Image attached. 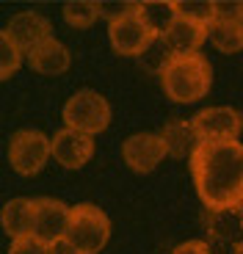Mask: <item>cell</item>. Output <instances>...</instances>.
Wrapping results in <instances>:
<instances>
[{
  "label": "cell",
  "mask_w": 243,
  "mask_h": 254,
  "mask_svg": "<svg viewBox=\"0 0 243 254\" xmlns=\"http://www.w3.org/2000/svg\"><path fill=\"white\" fill-rule=\"evenodd\" d=\"M191 174L207 210L241 207L243 202V144L199 141L191 155Z\"/></svg>",
  "instance_id": "cell-1"
},
{
  "label": "cell",
  "mask_w": 243,
  "mask_h": 254,
  "mask_svg": "<svg viewBox=\"0 0 243 254\" xmlns=\"http://www.w3.org/2000/svg\"><path fill=\"white\" fill-rule=\"evenodd\" d=\"M160 86L174 102H199L213 86V66L202 53L169 56L160 64Z\"/></svg>",
  "instance_id": "cell-2"
},
{
  "label": "cell",
  "mask_w": 243,
  "mask_h": 254,
  "mask_svg": "<svg viewBox=\"0 0 243 254\" xmlns=\"http://www.w3.org/2000/svg\"><path fill=\"white\" fill-rule=\"evenodd\" d=\"M111 238V218L105 210L97 204L83 202L69 210V227H66L64 241L75 249L77 254H97Z\"/></svg>",
  "instance_id": "cell-3"
},
{
  "label": "cell",
  "mask_w": 243,
  "mask_h": 254,
  "mask_svg": "<svg viewBox=\"0 0 243 254\" xmlns=\"http://www.w3.org/2000/svg\"><path fill=\"white\" fill-rule=\"evenodd\" d=\"M111 125V105L100 91L80 89L66 100L64 105V127L86 133L94 138Z\"/></svg>",
  "instance_id": "cell-4"
},
{
  "label": "cell",
  "mask_w": 243,
  "mask_h": 254,
  "mask_svg": "<svg viewBox=\"0 0 243 254\" xmlns=\"http://www.w3.org/2000/svg\"><path fill=\"white\" fill-rule=\"evenodd\" d=\"M50 155V138L42 130H17L8 141V163L22 177L39 174Z\"/></svg>",
  "instance_id": "cell-5"
},
{
  "label": "cell",
  "mask_w": 243,
  "mask_h": 254,
  "mask_svg": "<svg viewBox=\"0 0 243 254\" xmlns=\"http://www.w3.org/2000/svg\"><path fill=\"white\" fill-rule=\"evenodd\" d=\"M199 141H238L243 130V114L230 105H213L191 119Z\"/></svg>",
  "instance_id": "cell-6"
},
{
  "label": "cell",
  "mask_w": 243,
  "mask_h": 254,
  "mask_svg": "<svg viewBox=\"0 0 243 254\" xmlns=\"http://www.w3.org/2000/svg\"><path fill=\"white\" fill-rule=\"evenodd\" d=\"M69 210L64 202L50 196H39L33 199V229L31 235L36 241H42L45 246H53V243L64 241L66 227H69Z\"/></svg>",
  "instance_id": "cell-7"
},
{
  "label": "cell",
  "mask_w": 243,
  "mask_h": 254,
  "mask_svg": "<svg viewBox=\"0 0 243 254\" xmlns=\"http://www.w3.org/2000/svg\"><path fill=\"white\" fill-rule=\"evenodd\" d=\"M108 39H111L114 53H119V56H130V58L144 56V53L158 42L155 33L149 31V28L135 17V14L119 19V22H111V25H108Z\"/></svg>",
  "instance_id": "cell-8"
},
{
  "label": "cell",
  "mask_w": 243,
  "mask_h": 254,
  "mask_svg": "<svg viewBox=\"0 0 243 254\" xmlns=\"http://www.w3.org/2000/svg\"><path fill=\"white\" fill-rule=\"evenodd\" d=\"M122 158L133 172L149 174L152 169H158L160 160L166 158V144H163L160 133H135L130 138H124Z\"/></svg>",
  "instance_id": "cell-9"
},
{
  "label": "cell",
  "mask_w": 243,
  "mask_h": 254,
  "mask_svg": "<svg viewBox=\"0 0 243 254\" xmlns=\"http://www.w3.org/2000/svg\"><path fill=\"white\" fill-rule=\"evenodd\" d=\"M6 33L22 53H31V50H36L39 45H45L47 39H53V25H50V19H47L45 14L19 11V14L11 17Z\"/></svg>",
  "instance_id": "cell-10"
},
{
  "label": "cell",
  "mask_w": 243,
  "mask_h": 254,
  "mask_svg": "<svg viewBox=\"0 0 243 254\" xmlns=\"http://www.w3.org/2000/svg\"><path fill=\"white\" fill-rule=\"evenodd\" d=\"M50 152L56 158V163H61L64 169H80L94 155V138L64 127V130H58L50 138Z\"/></svg>",
  "instance_id": "cell-11"
},
{
  "label": "cell",
  "mask_w": 243,
  "mask_h": 254,
  "mask_svg": "<svg viewBox=\"0 0 243 254\" xmlns=\"http://www.w3.org/2000/svg\"><path fill=\"white\" fill-rule=\"evenodd\" d=\"M207 39V25L193 22V19H174V25L166 31L163 45L172 56H193Z\"/></svg>",
  "instance_id": "cell-12"
},
{
  "label": "cell",
  "mask_w": 243,
  "mask_h": 254,
  "mask_svg": "<svg viewBox=\"0 0 243 254\" xmlns=\"http://www.w3.org/2000/svg\"><path fill=\"white\" fill-rule=\"evenodd\" d=\"M72 64V56L58 39H47L45 45L28 53V66L39 75H64Z\"/></svg>",
  "instance_id": "cell-13"
},
{
  "label": "cell",
  "mask_w": 243,
  "mask_h": 254,
  "mask_svg": "<svg viewBox=\"0 0 243 254\" xmlns=\"http://www.w3.org/2000/svg\"><path fill=\"white\" fill-rule=\"evenodd\" d=\"M0 224H3V232H6L11 241L17 238L31 235L33 229V199H11V202L3 204L0 210Z\"/></svg>",
  "instance_id": "cell-14"
},
{
  "label": "cell",
  "mask_w": 243,
  "mask_h": 254,
  "mask_svg": "<svg viewBox=\"0 0 243 254\" xmlns=\"http://www.w3.org/2000/svg\"><path fill=\"white\" fill-rule=\"evenodd\" d=\"M160 138L166 144V155H172V158H191L199 144L196 130L188 119H172L160 130Z\"/></svg>",
  "instance_id": "cell-15"
},
{
  "label": "cell",
  "mask_w": 243,
  "mask_h": 254,
  "mask_svg": "<svg viewBox=\"0 0 243 254\" xmlns=\"http://www.w3.org/2000/svg\"><path fill=\"white\" fill-rule=\"evenodd\" d=\"M135 17L155 33V39H163L166 31L174 25V19H177L174 0H147V3H138Z\"/></svg>",
  "instance_id": "cell-16"
},
{
  "label": "cell",
  "mask_w": 243,
  "mask_h": 254,
  "mask_svg": "<svg viewBox=\"0 0 243 254\" xmlns=\"http://www.w3.org/2000/svg\"><path fill=\"white\" fill-rule=\"evenodd\" d=\"M207 39L218 53H241L243 50V22L241 19H213L207 25Z\"/></svg>",
  "instance_id": "cell-17"
},
{
  "label": "cell",
  "mask_w": 243,
  "mask_h": 254,
  "mask_svg": "<svg viewBox=\"0 0 243 254\" xmlns=\"http://www.w3.org/2000/svg\"><path fill=\"white\" fill-rule=\"evenodd\" d=\"M207 232L213 238L224 243H241L243 235V213L241 207H224V210H210V218H207Z\"/></svg>",
  "instance_id": "cell-18"
},
{
  "label": "cell",
  "mask_w": 243,
  "mask_h": 254,
  "mask_svg": "<svg viewBox=\"0 0 243 254\" xmlns=\"http://www.w3.org/2000/svg\"><path fill=\"white\" fill-rule=\"evenodd\" d=\"M61 11H64L66 25H72V28H91L94 19L100 17L97 0H66Z\"/></svg>",
  "instance_id": "cell-19"
},
{
  "label": "cell",
  "mask_w": 243,
  "mask_h": 254,
  "mask_svg": "<svg viewBox=\"0 0 243 254\" xmlns=\"http://www.w3.org/2000/svg\"><path fill=\"white\" fill-rule=\"evenodd\" d=\"M174 11H177L180 19H193V22H202V25H210L216 19L213 0H174Z\"/></svg>",
  "instance_id": "cell-20"
},
{
  "label": "cell",
  "mask_w": 243,
  "mask_h": 254,
  "mask_svg": "<svg viewBox=\"0 0 243 254\" xmlns=\"http://www.w3.org/2000/svg\"><path fill=\"white\" fill-rule=\"evenodd\" d=\"M22 64V50L8 39L6 31H0V80H8Z\"/></svg>",
  "instance_id": "cell-21"
},
{
  "label": "cell",
  "mask_w": 243,
  "mask_h": 254,
  "mask_svg": "<svg viewBox=\"0 0 243 254\" xmlns=\"http://www.w3.org/2000/svg\"><path fill=\"white\" fill-rule=\"evenodd\" d=\"M135 8H138V3H130V0H97V11H100V17L108 19V25L135 14Z\"/></svg>",
  "instance_id": "cell-22"
},
{
  "label": "cell",
  "mask_w": 243,
  "mask_h": 254,
  "mask_svg": "<svg viewBox=\"0 0 243 254\" xmlns=\"http://www.w3.org/2000/svg\"><path fill=\"white\" fill-rule=\"evenodd\" d=\"M8 254H47V246H45L42 241H36L33 235H25V238H17V241H11Z\"/></svg>",
  "instance_id": "cell-23"
},
{
  "label": "cell",
  "mask_w": 243,
  "mask_h": 254,
  "mask_svg": "<svg viewBox=\"0 0 243 254\" xmlns=\"http://www.w3.org/2000/svg\"><path fill=\"white\" fill-rule=\"evenodd\" d=\"M216 19H241L243 17V3H230V0H213Z\"/></svg>",
  "instance_id": "cell-24"
},
{
  "label": "cell",
  "mask_w": 243,
  "mask_h": 254,
  "mask_svg": "<svg viewBox=\"0 0 243 254\" xmlns=\"http://www.w3.org/2000/svg\"><path fill=\"white\" fill-rule=\"evenodd\" d=\"M172 254H213V249L205 241H185V243H180Z\"/></svg>",
  "instance_id": "cell-25"
},
{
  "label": "cell",
  "mask_w": 243,
  "mask_h": 254,
  "mask_svg": "<svg viewBox=\"0 0 243 254\" xmlns=\"http://www.w3.org/2000/svg\"><path fill=\"white\" fill-rule=\"evenodd\" d=\"M47 254H77V252L66 241H58V243H53V246H47Z\"/></svg>",
  "instance_id": "cell-26"
},
{
  "label": "cell",
  "mask_w": 243,
  "mask_h": 254,
  "mask_svg": "<svg viewBox=\"0 0 243 254\" xmlns=\"http://www.w3.org/2000/svg\"><path fill=\"white\" fill-rule=\"evenodd\" d=\"M232 254H243V241H241V243H235V246H232Z\"/></svg>",
  "instance_id": "cell-27"
},
{
  "label": "cell",
  "mask_w": 243,
  "mask_h": 254,
  "mask_svg": "<svg viewBox=\"0 0 243 254\" xmlns=\"http://www.w3.org/2000/svg\"><path fill=\"white\" fill-rule=\"evenodd\" d=\"M241 213H243V202H241Z\"/></svg>",
  "instance_id": "cell-28"
},
{
  "label": "cell",
  "mask_w": 243,
  "mask_h": 254,
  "mask_svg": "<svg viewBox=\"0 0 243 254\" xmlns=\"http://www.w3.org/2000/svg\"><path fill=\"white\" fill-rule=\"evenodd\" d=\"M241 22H243V17H241Z\"/></svg>",
  "instance_id": "cell-29"
}]
</instances>
